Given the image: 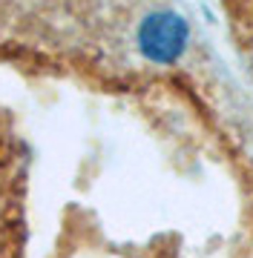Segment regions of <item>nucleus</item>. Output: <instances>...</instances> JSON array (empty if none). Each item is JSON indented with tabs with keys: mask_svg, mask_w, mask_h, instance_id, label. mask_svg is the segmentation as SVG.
Masks as SVG:
<instances>
[{
	"mask_svg": "<svg viewBox=\"0 0 253 258\" xmlns=\"http://www.w3.org/2000/svg\"><path fill=\"white\" fill-rule=\"evenodd\" d=\"M190 40V26L178 12L161 9L141 20L138 26V49L153 63H176L184 55Z\"/></svg>",
	"mask_w": 253,
	"mask_h": 258,
	"instance_id": "1",
	"label": "nucleus"
}]
</instances>
